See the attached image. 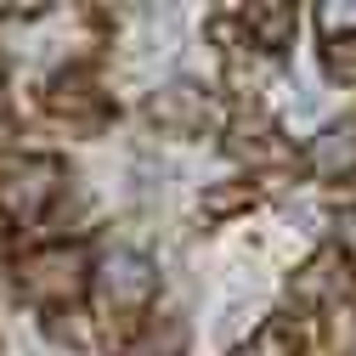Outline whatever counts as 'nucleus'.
Returning <instances> with one entry per match:
<instances>
[{
  "label": "nucleus",
  "instance_id": "nucleus-1",
  "mask_svg": "<svg viewBox=\"0 0 356 356\" xmlns=\"http://www.w3.org/2000/svg\"><path fill=\"white\" fill-rule=\"evenodd\" d=\"M63 187V164L46 159V153H29V159H12L6 170H0V215L17 220V227H29V220L46 215V204L57 198Z\"/></svg>",
  "mask_w": 356,
  "mask_h": 356
},
{
  "label": "nucleus",
  "instance_id": "nucleus-2",
  "mask_svg": "<svg viewBox=\"0 0 356 356\" xmlns=\"http://www.w3.org/2000/svg\"><path fill=\"white\" fill-rule=\"evenodd\" d=\"M147 119H153L159 130H170V136H204V130H215L220 108H215V97L204 91V85L170 79V85H159V91H153Z\"/></svg>",
  "mask_w": 356,
  "mask_h": 356
},
{
  "label": "nucleus",
  "instance_id": "nucleus-3",
  "mask_svg": "<svg viewBox=\"0 0 356 356\" xmlns=\"http://www.w3.org/2000/svg\"><path fill=\"white\" fill-rule=\"evenodd\" d=\"M153 289H159V272H153L147 254H136V249L102 254V266H97V294H102L108 311H142V305L153 300Z\"/></svg>",
  "mask_w": 356,
  "mask_h": 356
},
{
  "label": "nucleus",
  "instance_id": "nucleus-4",
  "mask_svg": "<svg viewBox=\"0 0 356 356\" xmlns=\"http://www.w3.org/2000/svg\"><path fill=\"white\" fill-rule=\"evenodd\" d=\"M23 289L34 300H74L85 289V254L74 243H57V249H34L23 260Z\"/></svg>",
  "mask_w": 356,
  "mask_h": 356
},
{
  "label": "nucleus",
  "instance_id": "nucleus-5",
  "mask_svg": "<svg viewBox=\"0 0 356 356\" xmlns=\"http://www.w3.org/2000/svg\"><path fill=\"white\" fill-rule=\"evenodd\" d=\"M345 289H350V266H345L339 249L311 254V260L300 266V277H294V294H300L305 305H334V300H345Z\"/></svg>",
  "mask_w": 356,
  "mask_h": 356
},
{
  "label": "nucleus",
  "instance_id": "nucleus-6",
  "mask_svg": "<svg viewBox=\"0 0 356 356\" xmlns=\"http://www.w3.org/2000/svg\"><path fill=\"white\" fill-rule=\"evenodd\" d=\"M243 29H249L254 46L289 51L294 46V6H289V0H249V6H243Z\"/></svg>",
  "mask_w": 356,
  "mask_h": 356
},
{
  "label": "nucleus",
  "instance_id": "nucleus-7",
  "mask_svg": "<svg viewBox=\"0 0 356 356\" xmlns=\"http://www.w3.org/2000/svg\"><path fill=\"white\" fill-rule=\"evenodd\" d=\"M311 164H317L323 175H345V170H356V119H345L339 130L317 136V147H311Z\"/></svg>",
  "mask_w": 356,
  "mask_h": 356
},
{
  "label": "nucleus",
  "instance_id": "nucleus-8",
  "mask_svg": "<svg viewBox=\"0 0 356 356\" xmlns=\"http://www.w3.org/2000/svg\"><path fill=\"white\" fill-rule=\"evenodd\" d=\"M175 34H181V17H175L170 6H147L142 12V29H136V51L153 57V51H175Z\"/></svg>",
  "mask_w": 356,
  "mask_h": 356
},
{
  "label": "nucleus",
  "instance_id": "nucleus-9",
  "mask_svg": "<svg viewBox=\"0 0 356 356\" xmlns=\"http://www.w3.org/2000/svg\"><path fill=\"white\" fill-rule=\"evenodd\" d=\"M232 356H300V334L289 323H260L249 334V345H238Z\"/></svg>",
  "mask_w": 356,
  "mask_h": 356
},
{
  "label": "nucleus",
  "instance_id": "nucleus-10",
  "mask_svg": "<svg viewBox=\"0 0 356 356\" xmlns=\"http://www.w3.org/2000/svg\"><path fill=\"white\" fill-rule=\"evenodd\" d=\"M51 113L57 119H68V124H79V130H91L97 119H102V108H97V91H85V85H57V97H51Z\"/></svg>",
  "mask_w": 356,
  "mask_h": 356
},
{
  "label": "nucleus",
  "instance_id": "nucleus-11",
  "mask_svg": "<svg viewBox=\"0 0 356 356\" xmlns=\"http://www.w3.org/2000/svg\"><path fill=\"white\" fill-rule=\"evenodd\" d=\"M328 74L334 79H356V34H328Z\"/></svg>",
  "mask_w": 356,
  "mask_h": 356
},
{
  "label": "nucleus",
  "instance_id": "nucleus-12",
  "mask_svg": "<svg viewBox=\"0 0 356 356\" xmlns=\"http://www.w3.org/2000/svg\"><path fill=\"white\" fill-rule=\"evenodd\" d=\"M238 204H249V187H215V198L204 204V215H227Z\"/></svg>",
  "mask_w": 356,
  "mask_h": 356
},
{
  "label": "nucleus",
  "instance_id": "nucleus-13",
  "mask_svg": "<svg viewBox=\"0 0 356 356\" xmlns=\"http://www.w3.org/2000/svg\"><path fill=\"white\" fill-rule=\"evenodd\" d=\"M323 23L328 34H345V23H356V6H323Z\"/></svg>",
  "mask_w": 356,
  "mask_h": 356
},
{
  "label": "nucleus",
  "instance_id": "nucleus-14",
  "mask_svg": "<svg viewBox=\"0 0 356 356\" xmlns=\"http://www.w3.org/2000/svg\"><path fill=\"white\" fill-rule=\"evenodd\" d=\"M12 136V102H6V91H0V142Z\"/></svg>",
  "mask_w": 356,
  "mask_h": 356
}]
</instances>
